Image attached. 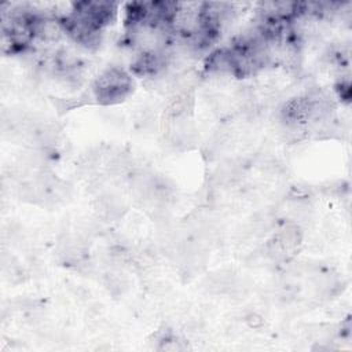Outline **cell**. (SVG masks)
Listing matches in <instances>:
<instances>
[{"label": "cell", "instance_id": "cell-1", "mask_svg": "<svg viewBox=\"0 0 352 352\" xmlns=\"http://www.w3.org/2000/svg\"><path fill=\"white\" fill-rule=\"evenodd\" d=\"M131 89V78L120 69H110L103 73L95 85L96 98L104 103L121 100Z\"/></svg>", "mask_w": 352, "mask_h": 352}]
</instances>
